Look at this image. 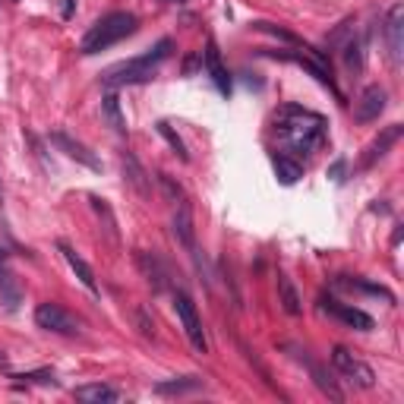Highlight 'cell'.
<instances>
[{
  "label": "cell",
  "instance_id": "1",
  "mask_svg": "<svg viewBox=\"0 0 404 404\" xmlns=\"http://www.w3.org/2000/svg\"><path fill=\"white\" fill-rule=\"evenodd\" d=\"M275 130L281 133V139L297 152H313L322 143V133H325V120L313 111L303 108H284L275 117Z\"/></svg>",
  "mask_w": 404,
  "mask_h": 404
},
{
  "label": "cell",
  "instance_id": "2",
  "mask_svg": "<svg viewBox=\"0 0 404 404\" xmlns=\"http://www.w3.org/2000/svg\"><path fill=\"white\" fill-rule=\"evenodd\" d=\"M171 48H174L171 38H161V42H158L152 51H145V54L133 57V60L117 63V67H111L108 73L102 76V83L108 86V89H117V86H130V83H145V79H152V73H155L158 63L171 54Z\"/></svg>",
  "mask_w": 404,
  "mask_h": 404
},
{
  "label": "cell",
  "instance_id": "3",
  "mask_svg": "<svg viewBox=\"0 0 404 404\" xmlns=\"http://www.w3.org/2000/svg\"><path fill=\"white\" fill-rule=\"evenodd\" d=\"M139 26V19L133 13H111L104 19H98L95 26L86 32V38L79 42V51L83 54H98V51H108L111 45L124 42L127 35H133Z\"/></svg>",
  "mask_w": 404,
  "mask_h": 404
},
{
  "label": "cell",
  "instance_id": "4",
  "mask_svg": "<svg viewBox=\"0 0 404 404\" xmlns=\"http://www.w3.org/2000/svg\"><path fill=\"white\" fill-rule=\"evenodd\" d=\"M174 309H177V319H180V325H184L190 344L199 354H206L209 341H206V332H202V319H199V313H196V303H193L184 291H177V294H174Z\"/></svg>",
  "mask_w": 404,
  "mask_h": 404
},
{
  "label": "cell",
  "instance_id": "5",
  "mask_svg": "<svg viewBox=\"0 0 404 404\" xmlns=\"http://www.w3.org/2000/svg\"><path fill=\"white\" fill-rule=\"evenodd\" d=\"M35 325L45 332H54V335H76L79 332V322L63 307H57V303H38V309H35Z\"/></svg>",
  "mask_w": 404,
  "mask_h": 404
},
{
  "label": "cell",
  "instance_id": "6",
  "mask_svg": "<svg viewBox=\"0 0 404 404\" xmlns=\"http://www.w3.org/2000/svg\"><path fill=\"white\" fill-rule=\"evenodd\" d=\"M332 363H335V370L341 373V376H348L350 382H357L360 389H373V385H376V373H373L363 360H357L348 348L332 350Z\"/></svg>",
  "mask_w": 404,
  "mask_h": 404
},
{
  "label": "cell",
  "instance_id": "7",
  "mask_svg": "<svg viewBox=\"0 0 404 404\" xmlns=\"http://www.w3.org/2000/svg\"><path fill=\"white\" fill-rule=\"evenodd\" d=\"M385 102H389V95H385L382 86L363 89L360 98L354 102V120L357 124H373V120H379V114L385 111Z\"/></svg>",
  "mask_w": 404,
  "mask_h": 404
},
{
  "label": "cell",
  "instance_id": "8",
  "mask_svg": "<svg viewBox=\"0 0 404 404\" xmlns=\"http://www.w3.org/2000/svg\"><path fill=\"white\" fill-rule=\"evenodd\" d=\"M51 143H54L67 158H73V161H79V165L92 168V171H102V161L95 158V152H89L83 143H76L73 136H67V133L57 130V133H51Z\"/></svg>",
  "mask_w": 404,
  "mask_h": 404
},
{
  "label": "cell",
  "instance_id": "9",
  "mask_svg": "<svg viewBox=\"0 0 404 404\" xmlns=\"http://www.w3.org/2000/svg\"><path fill=\"white\" fill-rule=\"evenodd\" d=\"M385 35H389V57L395 67H401V54H404V45H401V35H404V7L395 3L389 10V22H385Z\"/></svg>",
  "mask_w": 404,
  "mask_h": 404
},
{
  "label": "cell",
  "instance_id": "10",
  "mask_svg": "<svg viewBox=\"0 0 404 404\" xmlns=\"http://www.w3.org/2000/svg\"><path fill=\"white\" fill-rule=\"evenodd\" d=\"M322 307L329 309L335 319H341L344 325H350V329H357V332H370L373 329V316H366L363 309H357V307H348V303H338V300H325Z\"/></svg>",
  "mask_w": 404,
  "mask_h": 404
},
{
  "label": "cell",
  "instance_id": "11",
  "mask_svg": "<svg viewBox=\"0 0 404 404\" xmlns=\"http://www.w3.org/2000/svg\"><path fill=\"white\" fill-rule=\"evenodd\" d=\"M401 133H404V127H401V124L385 127V130L379 133V136L370 143L366 155H363V168H373V165H376V161H379V158H382V155H389V149L398 143V139H401Z\"/></svg>",
  "mask_w": 404,
  "mask_h": 404
},
{
  "label": "cell",
  "instance_id": "12",
  "mask_svg": "<svg viewBox=\"0 0 404 404\" xmlns=\"http://www.w3.org/2000/svg\"><path fill=\"white\" fill-rule=\"evenodd\" d=\"M174 237H177L186 250H196V227H193V209H190V202H184V199H180L177 212H174Z\"/></svg>",
  "mask_w": 404,
  "mask_h": 404
},
{
  "label": "cell",
  "instance_id": "13",
  "mask_svg": "<svg viewBox=\"0 0 404 404\" xmlns=\"http://www.w3.org/2000/svg\"><path fill=\"white\" fill-rule=\"evenodd\" d=\"M206 70H209V76H212L215 89H218L221 95H231V76H227L225 63H221V54H218V48H215V42L206 45Z\"/></svg>",
  "mask_w": 404,
  "mask_h": 404
},
{
  "label": "cell",
  "instance_id": "14",
  "mask_svg": "<svg viewBox=\"0 0 404 404\" xmlns=\"http://www.w3.org/2000/svg\"><path fill=\"white\" fill-rule=\"evenodd\" d=\"M60 253H63V259H67V266H70V268H73V272H76V278L83 281V288H89L92 294H98L95 272H92V266H89V262H86L83 256L76 253V250L70 247V243H60Z\"/></svg>",
  "mask_w": 404,
  "mask_h": 404
},
{
  "label": "cell",
  "instance_id": "15",
  "mask_svg": "<svg viewBox=\"0 0 404 404\" xmlns=\"http://www.w3.org/2000/svg\"><path fill=\"white\" fill-rule=\"evenodd\" d=\"M79 401H86V404H114L117 398V389L114 385H104V382H92V385H79V389L73 391Z\"/></svg>",
  "mask_w": 404,
  "mask_h": 404
},
{
  "label": "cell",
  "instance_id": "16",
  "mask_svg": "<svg viewBox=\"0 0 404 404\" xmlns=\"http://www.w3.org/2000/svg\"><path fill=\"white\" fill-rule=\"evenodd\" d=\"M278 297H281L284 313H288V316H300L303 300H300V294H297V288H294V281H291L288 275H278Z\"/></svg>",
  "mask_w": 404,
  "mask_h": 404
},
{
  "label": "cell",
  "instance_id": "17",
  "mask_svg": "<svg viewBox=\"0 0 404 404\" xmlns=\"http://www.w3.org/2000/svg\"><path fill=\"white\" fill-rule=\"evenodd\" d=\"M0 297L7 300V307L19 303V288H16V278L7 266V250H0Z\"/></svg>",
  "mask_w": 404,
  "mask_h": 404
},
{
  "label": "cell",
  "instance_id": "18",
  "mask_svg": "<svg viewBox=\"0 0 404 404\" xmlns=\"http://www.w3.org/2000/svg\"><path fill=\"white\" fill-rule=\"evenodd\" d=\"M102 114H104V120L111 124V130L124 136V133H127V120H124V111H120V98H117L114 92H108V95L102 98Z\"/></svg>",
  "mask_w": 404,
  "mask_h": 404
},
{
  "label": "cell",
  "instance_id": "19",
  "mask_svg": "<svg viewBox=\"0 0 404 404\" xmlns=\"http://www.w3.org/2000/svg\"><path fill=\"white\" fill-rule=\"evenodd\" d=\"M272 168H275V174H278V180L281 184H297V180L303 177V168L297 165L294 158H288V155H275L272 158Z\"/></svg>",
  "mask_w": 404,
  "mask_h": 404
},
{
  "label": "cell",
  "instance_id": "20",
  "mask_svg": "<svg viewBox=\"0 0 404 404\" xmlns=\"http://www.w3.org/2000/svg\"><path fill=\"white\" fill-rule=\"evenodd\" d=\"M199 389H202V379L184 376V379H171V382H158L155 395H186V391H199Z\"/></svg>",
  "mask_w": 404,
  "mask_h": 404
},
{
  "label": "cell",
  "instance_id": "21",
  "mask_svg": "<svg viewBox=\"0 0 404 404\" xmlns=\"http://www.w3.org/2000/svg\"><path fill=\"white\" fill-rule=\"evenodd\" d=\"M124 174L130 180V186L139 193V196H149V180H145V171L133 155H124Z\"/></svg>",
  "mask_w": 404,
  "mask_h": 404
},
{
  "label": "cell",
  "instance_id": "22",
  "mask_svg": "<svg viewBox=\"0 0 404 404\" xmlns=\"http://www.w3.org/2000/svg\"><path fill=\"white\" fill-rule=\"evenodd\" d=\"M341 284H344V288H350V291H363V294L382 297L385 303H395V294H391L389 288H382V284H370V281H348V278H344Z\"/></svg>",
  "mask_w": 404,
  "mask_h": 404
},
{
  "label": "cell",
  "instance_id": "23",
  "mask_svg": "<svg viewBox=\"0 0 404 404\" xmlns=\"http://www.w3.org/2000/svg\"><path fill=\"white\" fill-rule=\"evenodd\" d=\"M158 133H161V136L168 139V145H171V149H174V155H177L180 161H190V152H186L184 139H180L177 133L171 130V124H168V120H161V124H158Z\"/></svg>",
  "mask_w": 404,
  "mask_h": 404
},
{
  "label": "cell",
  "instance_id": "24",
  "mask_svg": "<svg viewBox=\"0 0 404 404\" xmlns=\"http://www.w3.org/2000/svg\"><path fill=\"white\" fill-rule=\"evenodd\" d=\"M344 63H348V70L363 67V45L357 42V38H350V42L344 45Z\"/></svg>",
  "mask_w": 404,
  "mask_h": 404
},
{
  "label": "cell",
  "instance_id": "25",
  "mask_svg": "<svg viewBox=\"0 0 404 404\" xmlns=\"http://www.w3.org/2000/svg\"><path fill=\"white\" fill-rule=\"evenodd\" d=\"M139 266L145 268V275H149V281H155V288H161L165 284V278H161V268H158V259L149 253H139Z\"/></svg>",
  "mask_w": 404,
  "mask_h": 404
},
{
  "label": "cell",
  "instance_id": "26",
  "mask_svg": "<svg viewBox=\"0 0 404 404\" xmlns=\"http://www.w3.org/2000/svg\"><path fill=\"white\" fill-rule=\"evenodd\" d=\"M313 376H316V385H319V389L325 391V395H329L332 401H341V398H344V395H341V389H338V385L332 382V379H325V373H322L319 366H313Z\"/></svg>",
  "mask_w": 404,
  "mask_h": 404
},
{
  "label": "cell",
  "instance_id": "27",
  "mask_svg": "<svg viewBox=\"0 0 404 404\" xmlns=\"http://www.w3.org/2000/svg\"><path fill=\"white\" fill-rule=\"evenodd\" d=\"M158 180H161V186H165V193H168L171 199H180V196H184V193H180V186H174V180L168 177V174H158Z\"/></svg>",
  "mask_w": 404,
  "mask_h": 404
},
{
  "label": "cell",
  "instance_id": "28",
  "mask_svg": "<svg viewBox=\"0 0 404 404\" xmlns=\"http://www.w3.org/2000/svg\"><path fill=\"white\" fill-rule=\"evenodd\" d=\"M199 60H202V54H190V57H186V63H184V73H186V76H190V73H193V70H196V67H199Z\"/></svg>",
  "mask_w": 404,
  "mask_h": 404
},
{
  "label": "cell",
  "instance_id": "29",
  "mask_svg": "<svg viewBox=\"0 0 404 404\" xmlns=\"http://www.w3.org/2000/svg\"><path fill=\"white\" fill-rule=\"evenodd\" d=\"M7 366H10V357L3 354V350H0V370H7Z\"/></svg>",
  "mask_w": 404,
  "mask_h": 404
},
{
  "label": "cell",
  "instance_id": "30",
  "mask_svg": "<svg viewBox=\"0 0 404 404\" xmlns=\"http://www.w3.org/2000/svg\"><path fill=\"white\" fill-rule=\"evenodd\" d=\"M174 3H180V0H174Z\"/></svg>",
  "mask_w": 404,
  "mask_h": 404
},
{
  "label": "cell",
  "instance_id": "31",
  "mask_svg": "<svg viewBox=\"0 0 404 404\" xmlns=\"http://www.w3.org/2000/svg\"><path fill=\"white\" fill-rule=\"evenodd\" d=\"M0 196H3V193H0Z\"/></svg>",
  "mask_w": 404,
  "mask_h": 404
}]
</instances>
